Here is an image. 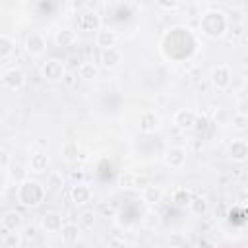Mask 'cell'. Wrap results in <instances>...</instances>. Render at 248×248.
Instances as JSON below:
<instances>
[{
	"label": "cell",
	"instance_id": "9c48e42d",
	"mask_svg": "<svg viewBox=\"0 0 248 248\" xmlns=\"http://www.w3.org/2000/svg\"><path fill=\"white\" fill-rule=\"evenodd\" d=\"M62 227H64V221H62V215L58 211H48L41 217V229L45 232L54 234V232H60Z\"/></svg>",
	"mask_w": 248,
	"mask_h": 248
},
{
	"label": "cell",
	"instance_id": "f1b7e54d",
	"mask_svg": "<svg viewBox=\"0 0 248 248\" xmlns=\"http://www.w3.org/2000/svg\"><path fill=\"white\" fill-rule=\"evenodd\" d=\"M172 200H174L178 205H186V203L190 205V202H192V196H190V192H188V190L180 188V190H176V192H174Z\"/></svg>",
	"mask_w": 248,
	"mask_h": 248
},
{
	"label": "cell",
	"instance_id": "e0dca14e",
	"mask_svg": "<svg viewBox=\"0 0 248 248\" xmlns=\"http://www.w3.org/2000/svg\"><path fill=\"white\" fill-rule=\"evenodd\" d=\"M21 223H23V217H21V213L16 211V209L6 211V213L2 215V229H6V231H17V229L21 227Z\"/></svg>",
	"mask_w": 248,
	"mask_h": 248
},
{
	"label": "cell",
	"instance_id": "cb8c5ba5",
	"mask_svg": "<svg viewBox=\"0 0 248 248\" xmlns=\"http://www.w3.org/2000/svg\"><path fill=\"white\" fill-rule=\"evenodd\" d=\"M8 176H10V180L12 182H16V184H19V182H23V180H27V170H25V167H21L19 163H12V167L8 169V172H6Z\"/></svg>",
	"mask_w": 248,
	"mask_h": 248
},
{
	"label": "cell",
	"instance_id": "f546056e",
	"mask_svg": "<svg viewBox=\"0 0 248 248\" xmlns=\"http://www.w3.org/2000/svg\"><path fill=\"white\" fill-rule=\"evenodd\" d=\"M62 184H64V178H62V174L60 172H50L48 174V180H46V186L48 188H52V190H58V188H62Z\"/></svg>",
	"mask_w": 248,
	"mask_h": 248
},
{
	"label": "cell",
	"instance_id": "4316f807",
	"mask_svg": "<svg viewBox=\"0 0 248 248\" xmlns=\"http://www.w3.org/2000/svg\"><path fill=\"white\" fill-rule=\"evenodd\" d=\"M231 126H232L236 132H246V130H248V116L236 112L234 116H231Z\"/></svg>",
	"mask_w": 248,
	"mask_h": 248
},
{
	"label": "cell",
	"instance_id": "2e32d148",
	"mask_svg": "<svg viewBox=\"0 0 248 248\" xmlns=\"http://www.w3.org/2000/svg\"><path fill=\"white\" fill-rule=\"evenodd\" d=\"M81 229H83V227H81L79 223H64L62 231H60L62 240H64L66 244H74V242H78L79 236H81Z\"/></svg>",
	"mask_w": 248,
	"mask_h": 248
},
{
	"label": "cell",
	"instance_id": "ffe728a7",
	"mask_svg": "<svg viewBox=\"0 0 248 248\" xmlns=\"http://www.w3.org/2000/svg\"><path fill=\"white\" fill-rule=\"evenodd\" d=\"M78 25H79V29H83V31H97V29H99V16L93 14V12H87V14H83V16L79 17Z\"/></svg>",
	"mask_w": 248,
	"mask_h": 248
},
{
	"label": "cell",
	"instance_id": "4fadbf2b",
	"mask_svg": "<svg viewBox=\"0 0 248 248\" xmlns=\"http://www.w3.org/2000/svg\"><path fill=\"white\" fill-rule=\"evenodd\" d=\"M116 41H118V35L116 31L112 29H97L95 31V45L101 46V48H108V46H116Z\"/></svg>",
	"mask_w": 248,
	"mask_h": 248
},
{
	"label": "cell",
	"instance_id": "d6a6232c",
	"mask_svg": "<svg viewBox=\"0 0 248 248\" xmlns=\"http://www.w3.org/2000/svg\"><path fill=\"white\" fill-rule=\"evenodd\" d=\"M136 178H138V174H122L120 176V184L124 188H136Z\"/></svg>",
	"mask_w": 248,
	"mask_h": 248
},
{
	"label": "cell",
	"instance_id": "74e56055",
	"mask_svg": "<svg viewBox=\"0 0 248 248\" xmlns=\"http://www.w3.org/2000/svg\"><path fill=\"white\" fill-rule=\"evenodd\" d=\"M108 244H110V246H114V244H124V240H120V238H112V240H108Z\"/></svg>",
	"mask_w": 248,
	"mask_h": 248
},
{
	"label": "cell",
	"instance_id": "d6986e66",
	"mask_svg": "<svg viewBox=\"0 0 248 248\" xmlns=\"http://www.w3.org/2000/svg\"><path fill=\"white\" fill-rule=\"evenodd\" d=\"M76 43H78V33L76 31H72V29H60L56 33V45L58 46L68 48V46H74Z\"/></svg>",
	"mask_w": 248,
	"mask_h": 248
},
{
	"label": "cell",
	"instance_id": "30bf717a",
	"mask_svg": "<svg viewBox=\"0 0 248 248\" xmlns=\"http://www.w3.org/2000/svg\"><path fill=\"white\" fill-rule=\"evenodd\" d=\"M46 50V39L41 33H31L25 39V52L29 56H41Z\"/></svg>",
	"mask_w": 248,
	"mask_h": 248
},
{
	"label": "cell",
	"instance_id": "4dcf8cb0",
	"mask_svg": "<svg viewBox=\"0 0 248 248\" xmlns=\"http://www.w3.org/2000/svg\"><path fill=\"white\" fill-rule=\"evenodd\" d=\"M21 234H23V238H25V240H33V238H37L39 229H37L35 225H25V227L21 229Z\"/></svg>",
	"mask_w": 248,
	"mask_h": 248
},
{
	"label": "cell",
	"instance_id": "1f68e13d",
	"mask_svg": "<svg viewBox=\"0 0 248 248\" xmlns=\"http://www.w3.org/2000/svg\"><path fill=\"white\" fill-rule=\"evenodd\" d=\"M10 167H12V163H10V153H8L6 149H2V151H0V169H2V172H8Z\"/></svg>",
	"mask_w": 248,
	"mask_h": 248
},
{
	"label": "cell",
	"instance_id": "9a60e30c",
	"mask_svg": "<svg viewBox=\"0 0 248 248\" xmlns=\"http://www.w3.org/2000/svg\"><path fill=\"white\" fill-rule=\"evenodd\" d=\"M48 155L45 153V151H35V153H31V157H29V169L33 170V172H37V174H41V172H45L46 169H48Z\"/></svg>",
	"mask_w": 248,
	"mask_h": 248
},
{
	"label": "cell",
	"instance_id": "83f0119b",
	"mask_svg": "<svg viewBox=\"0 0 248 248\" xmlns=\"http://www.w3.org/2000/svg\"><path fill=\"white\" fill-rule=\"evenodd\" d=\"M78 223H79L83 229H91V227H93V223H95V213H93V211H89V209L81 211V213H79V217H78Z\"/></svg>",
	"mask_w": 248,
	"mask_h": 248
},
{
	"label": "cell",
	"instance_id": "6da1fadb",
	"mask_svg": "<svg viewBox=\"0 0 248 248\" xmlns=\"http://www.w3.org/2000/svg\"><path fill=\"white\" fill-rule=\"evenodd\" d=\"M227 27H229V19L221 10H209L202 16L200 29L209 39H221L227 33Z\"/></svg>",
	"mask_w": 248,
	"mask_h": 248
},
{
	"label": "cell",
	"instance_id": "836d02e7",
	"mask_svg": "<svg viewBox=\"0 0 248 248\" xmlns=\"http://www.w3.org/2000/svg\"><path fill=\"white\" fill-rule=\"evenodd\" d=\"M62 81H64L66 87H74L76 81H78V72H66L64 78H62Z\"/></svg>",
	"mask_w": 248,
	"mask_h": 248
},
{
	"label": "cell",
	"instance_id": "e575fe53",
	"mask_svg": "<svg viewBox=\"0 0 248 248\" xmlns=\"http://www.w3.org/2000/svg\"><path fill=\"white\" fill-rule=\"evenodd\" d=\"M169 244H170V246H184V244H186V238H184L180 232H172V234L169 236Z\"/></svg>",
	"mask_w": 248,
	"mask_h": 248
},
{
	"label": "cell",
	"instance_id": "7a4b0ae2",
	"mask_svg": "<svg viewBox=\"0 0 248 248\" xmlns=\"http://www.w3.org/2000/svg\"><path fill=\"white\" fill-rule=\"evenodd\" d=\"M16 198L21 205L25 207H35L39 205L43 200H45V186L37 180H23L17 184V190H16Z\"/></svg>",
	"mask_w": 248,
	"mask_h": 248
},
{
	"label": "cell",
	"instance_id": "ba28073f",
	"mask_svg": "<svg viewBox=\"0 0 248 248\" xmlns=\"http://www.w3.org/2000/svg\"><path fill=\"white\" fill-rule=\"evenodd\" d=\"M172 122H174V126L180 128V130H192V128L196 126V122H198V116H196V112L190 110V108H180V110L174 112Z\"/></svg>",
	"mask_w": 248,
	"mask_h": 248
},
{
	"label": "cell",
	"instance_id": "ac0fdd59",
	"mask_svg": "<svg viewBox=\"0 0 248 248\" xmlns=\"http://www.w3.org/2000/svg\"><path fill=\"white\" fill-rule=\"evenodd\" d=\"M2 246L4 248H19L21 244H23V234L21 232H17V231H6V229H2Z\"/></svg>",
	"mask_w": 248,
	"mask_h": 248
},
{
	"label": "cell",
	"instance_id": "277c9868",
	"mask_svg": "<svg viewBox=\"0 0 248 248\" xmlns=\"http://www.w3.org/2000/svg\"><path fill=\"white\" fill-rule=\"evenodd\" d=\"M2 85H4L8 91H19V89H23V85H25V76H23V72L17 70V68L6 70V72L2 74Z\"/></svg>",
	"mask_w": 248,
	"mask_h": 248
},
{
	"label": "cell",
	"instance_id": "52a82bcc",
	"mask_svg": "<svg viewBox=\"0 0 248 248\" xmlns=\"http://www.w3.org/2000/svg\"><path fill=\"white\" fill-rule=\"evenodd\" d=\"M161 124V118L155 110H143L138 118V128L141 134H153Z\"/></svg>",
	"mask_w": 248,
	"mask_h": 248
},
{
	"label": "cell",
	"instance_id": "7402d4cb",
	"mask_svg": "<svg viewBox=\"0 0 248 248\" xmlns=\"http://www.w3.org/2000/svg\"><path fill=\"white\" fill-rule=\"evenodd\" d=\"M14 50H16V41L8 33H2L0 35V56H2V60H8Z\"/></svg>",
	"mask_w": 248,
	"mask_h": 248
},
{
	"label": "cell",
	"instance_id": "d4e9b609",
	"mask_svg": "<svg viewBox=\"0 0 248 248\" xmlns=\"http://www.w3.org/2000/svg\"><path fill=\"white\" fill-rule=\"evenodd\" d=\"M78 153H79V149H78V143L76 141H66L64 145H62V157L66 159V161H76L78 159Z\"/></svg>",
	"mask_w": 248,
	"mask_h": 248
},
{
	"label": "cell",
	"instance_id": "3957f363",
	"mask_svg": "<svg viewBox=\"0 0 248 248\" xmlns=\"http://www.w3.org/2000/svg\"><path fill=\"white\" fill-rule=\"evenodd\" d=\"M209 79H211V85L217 89V91H225L229 85H231V79H232V74H231V68L225 66V64H219L211 70L209 74Z\"/></svg>",
	"mask_w": 248,
	"mask_h": 248
},
{
	"label": "cell",
	"instance_id": "603a6c76",
	"mask_svg": "<svg viewBox=\"0 0 248 248\" xmlns=\"http://www.w3.org/2000/svg\"><path fill=\"white\" fill-rule=\"evenodd\" d=\"M143 202H147V203H151V205H157L161 200H163V190L159 188V186H147V188H143Z\"/></svg>",
	"mask_w": 248,
	"mask_h": 248
},
{
	"label": "cell",
	"instance_id": "8992f818",
	"mask_svg": "<svg viewBox=\"0 0 248 248\" xmlns=\"http://www.w3.org/2000/svg\"><path fill=\"white\" fill-rule=\"evenodd\" d=\"M41 74H43V78L45 79H48V81H60L62 78H64V74H66V70H64V64L60 62V60H46L43 66H41Z\"/></svg>",
	"mask_w": 248,
	"mask_h": 248
},
{
	"label": "cell",
	"instance_id": "8d00e7d4",
	"mask_svg": "<svg viewBox=\"0 0 248 248\" xmlns=\"http://www.w3.org/2000/svg\"><path fill=\"white\" fill-rule=\"evenodd\" d=\"M157 4L165 10H174L178 6V0H157Z\"/></svg>",
	"mask_w": 248,
	"mask_h": 248
},
{
	"label": "cell",
	"instance_id": "484cf974",
	"mask_svg": "<svg viewBox=\"0 0 248 248\" xmlns=\"http://www.w3.org/2000/svg\"><path fill=\"white\" fill-rule=\"evenodd\" d=\"M207 207H209V203H207L205 198H194V200L190 202V209H192V213H196V215H203V213L207 211Z\"/></svg>",
	"mask_w": 248,
	"mask_h": 248
},
{
	"label": "cell",
	"instance_id": "d590c367",
	"mask_svg": "<svg viewBox=\"0 0 248 248\" xmlns=\"http://www.w3.org/2000/svg\"><path fill=\"white\" fill-rule=\"evenodd\" d=\"M236 112L248 116V99H242V101L236 103Z\"/></svg>",
	"mask_w": 248,
	"mask_h": 248
},
{
	"label": "cell",
	"instance_id": "7c38bea8",
	"mask_svg": "<svg viewBox=\"0 0 248 248\" xmlns=\"http://www.w3.org/2000/svg\"><path fill=\"white\" fill-rule=\"evenodd\" d=\"M227 153H229V157H231L232 161H236V163L246 161V159H248V141H244V140H232V141L229 143Z\"/></svg>",
	"mask_w": 248,
	"mask_h": 248
},
{
	"label": "cell",
	"instance_id": "f35d334b",
	"mask_svg": "<svg viewBox=\"0 0 248 248\" xmlns=\"http://www.w3.org/2000/svg\"><path fill=\"white\" fill-rule=\"evenodd\" d=\"M202 2H211V0H202Z\"/></svg>",
	"mask_w": 248,
	"mask_h": 248
},
{
	"label": "cell",
	"instance_id": "44dd1931",
	"mask_svg": "<svg viewBox=\"0 0 248 248\" xmlns=\"http://www.w3.org/2000/svg\"><path fill=\"white\" fill-rule=\"evenodd\" d=\"M78 76H79L81 79H87V81L97 79V78H99V68H97L93 62H81L79 68H78Z\"/></svg>",
	"mask_w": 248,
	"mask_h": 248
},
{
	"label": "cell",
	"instance_id": "5b68a950",
	"mask_svg": "<svg viewBox=\"0 0 248 248\" xmlns=\"http://www.w3.org/2000/svg\"><path fill=\"white\" fill-rule=\"evenodd\" d=\"M188 161V151L180 145H174V147H169L165 151V165L170 167V169H182Z\"/></svg>",
	"mask_w": 248,
	"mask_h": 248
},
{
	"label": "cell",
	"instance_id": "5bb4252c",
	"mask_svg": "<svg viewBox=\"0 0 248 248\" xmlns=\"http://www.w3.org/2000/svg\"><path fill=\"white\" fill-rule=\"evenodd\" d=\"M70 196H72V200H74L76 205H85V203L91 202L93 192H91V188H89L87 184H76V186L72 188Z\"/></svg>",
	"mask_w": 248,
	"mask_h": 248
},
{
	"label": "cell",
	"instance_id": "8fae6325",
	"mask_svg": "<svg viewBox=\"0 0 248 248\" xmlns=\"http://www.w3.org/2000/svg\"><path fill=\"white\" fill-rule=\"evenodd\" d=\"M122 62V52L116 46H108V48H101V64L107 70H114L118 64Z\"/></svg>",
	"mask_w": 248,
	"mask_h": 248
}]
</instances>
